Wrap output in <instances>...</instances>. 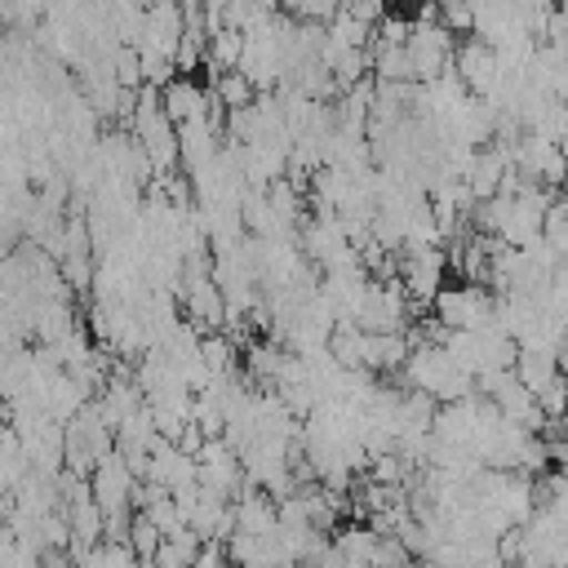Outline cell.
<instances>
[{"label": "cell", "instance_id": "1", "mask_svg": "<svg viewBox=\"0 0 568 568\" xmlns=\"http://www.w3.org/2000/svg\"><path fill=\"white\" fill-rule=\"evenodd\" d=\"M435 320L448 328H493L497 324V293L484 284H444L435 297Z\"/></svg>", "mask_w": 568, "mask_h": 568}, {"label": "cell", "instance_id": "2", "mask_svg": "<svg viewBox=\"0 0 568 568\" xmlns=\"http://www.w3.org/2000/svg\"><path fill=\"white\" fill-rule=\"evenodd\" d=\"M444 275H448V253L435 248H399V284L408 288L413 306H435V297L444 293Z\"/></svg>", "mask_w": 568, "mask_h": 568}, {"label": "cell", "instance_id": "3", "mask_svg": "<svg viewBox=\"0 0 568 568\" xmlns=\"http://www.w3.org/2000/svg\"><path fill=\"white\" fill-rule=\"evenodd\" d=\"M89 488H93V501L106 510V515H120V510H133V497L142 488V475L120 457V453H106L93 475H89Z\"/></svg>", "mask_w": 568, "mask_h": 568}, {"label": "cell", "instance_id": "4", "mask_svg": "<svg viewBox=\"0 0 568 568\" xmlns=\"http://www.w3.org/2000/svg\"><path fill=\"white\" fill-rule=\"evenodd\" d=\"M515 169L524 173V178H532V182H541V186H564L568 182V151L559 146V142H550V138H537V133H524L519 142H515Z\"/></svg>", "mask_w": 568, "mask_h": 568}, {"label": "cell", "instance_id": "5", "mask_svg": "<svg viewBox=\"0 0 568 568\" xmlns=\"http://www.w3.org/2000/svg\"><path fill=\"white\" fill-rule=\"evenodd\" d=\"M235 532H253V537H275L280 532V501L266 488H244L235 497Z\"/></svg>", "mask_w": 568, "mask_h": 568}, {"label": "cell", "instance_id": "6", "mask_svg": "<svg viewBox=\"0 0 568 568\" xmlns=\"http://www.w3.org/2000/svg\"><path fill=\"white\" fill-rule=\"evenodd\" d=\"M160 102H164V115L173 124H186V120H204L209 106H213V93L204 84H195L191 75H173L164 89H160Z\"/></svg>", "mask_w": 568, "mask_h": 568}, {"label": "cell", "instance_id": "7", "mask_svg": "<svg viewBox=\"0 0 568 568\" xmlns=\"http://www.w3.org/2000/svg\"><path fill=\"white\" fill-rule=\"evenodd\" d=\"M226 555L235 568H275V564H288V546L284 537H253V532H235L226 541Z\"/></svg>", "mask_w": 568, "mask_h": 568}, {"label": "cell", "instance_id": "8", "mask_svg": "<svg viewBox=\"0 0 568 568\" xmlns=\"http://www.w3.org/2000/svg\"><path fill=\"white\" fill-rule=\"evenodd\" d=\"M333 546L346 555V559H359V564H373L377 559V546H382V532L373 528V524H346V528H337L333 532Z\"/></svg>", "mask_w": 568, "mask_h": 568}, {"label": "cell", "instance_id": "9", "mask_svg": "<svg viewBox=\"0 0 568 568\" xmlns=\"http://www.w3.org/2000/svg\"><path fill=\"white\" fill-rule=\"evenodd\" d=\"M515 373H519V382H524V386L537 395L541 386H550V382L559 377V359H555L550 351H532V346H519Z\"/></svg>", "mask_w": 568, "mask_h": 568}, {"label": "cell", "instance_id": "10", "mask_svg": "<svg viewBox=\"0 0 568 568\" xmlns=\"http://www.w3.org/2000/svg\"><path fill=\"white\" fill-rule=\"evenodd\" d=\"M200 550H204V537L195 528H182V532L164 537V546L155 555V568H191L200 559Z\"/></svg>", "mask_w": 568, "mask_h": 568}, {"label": "cell", "instance_id": "11", "mask_svg": "<svg viewBox=\"0 0 568 568\" xmlns=\"http://www.w3.org/2000/svg\"><path fill=\"white\" fill-rule=\"evenodd\" d=\"M213 93L222 98L226 111H244V106L257 102V84H253L244 71H222V75L213 80Z\"/></svg>", "mask_w": 568, "mask_h": 568}, {"label": "cell", "instance_id": "12", "mask_svg": "<svg viewBox=\"0 0 568 568\" xmlns=\"http://www.w3.org/2000/svg\"><path fill=\"white\" fill-rule=\"evenodd\" d=\"M80 568H142V559L129 541H98Z\"/></svg>", "mask_w": 568, "mask_h": 568}, {"label": "cell", "instance_id": "13", "mask_svg": "<svg viewBox=\"0 0 568 568\" xmlns=\"http://www.w3.org/2000/svg\"><path fill=\"white\" fill-rule=\"evenodd\" d=\"M288 18L297 22H315V27H328L337 13H342V0H284Z\"/></svg>", "mask_w": 568, "mask_h": 568}, {"label": "cell", "instance_id": "14", "mask_svg": "<svg viewBox=\"0 0 568 568\" xmlns=\"http://www.w3.org/2000/svg\"><path fill=\"white\" fill-rule=\"evenodd\" d=\"M129 546L138 550V559H155L160 546H164V532L146 519V515H133V528H129Z\"/></svg>", "mask_w": 568, "mask_h": 568}, {"label": "cell", "instance_id": "15", "mask_svg": "<svg viewBox=\"0 0 568 568\" xmlns=\"http://www.w3.org/2000/svg\"><path fill=\"white\" fill-rule=\"evenodd\" d=\"M439 22L453 36H475V4L470 0H439Z\"/></svg>", "mask_w": 568, "mask_h": 568}, {"label": "cell", "instance_id": "16", "mask_svg": "<svg viewBox=\"0 0 568 568\" xmlns=\"http://www.w3.org/2000/svg\"><path fill=\"white\" fill-rule=\"evenodd\" d=\"M537 404H541V413H546L550 422H559V417L568 413V382H564V373H559L550 386L537 390Z\"/></svg>", "mask_w": 568, "mask_h": 568}, {"label": "cell", "instance_id": "17", "mask_svg": "<svg viewBox=\"0 0 568 568\" xmlns=\"http://www.w3.org/2000/svg\"><path fill=\"white\" fill-rule=\"evenodd\" d=\"M191 568H231V555H226V541H204L200 559Z\"/></svg>", "mask_w": 568, "mask_h": 568}, {"label": "cell", "instance_id": "18", "mask_svg": "<svg viewBox=\"0 0 568 568\" xmlns=\"http://www.w3.org/2000/svg\"><path fill=\"white\" fill-rule=\"evenodd\" d=\"M40 568H80V564L71 559V550H44L40 555Z\"/></svg>", "mask_w": 568, "mask_h": 568}, {"label": "cell", "instance_id": "19", "mask_svg": "<svg viewBox=\"0 0 568 568\" xmlns=\"http://www.w3.org/2000/svg\"><path fill=\"white\" fill-rule=\"evenodd\" d=\"M555 359H559V373H564V377H568V342H564V346H559V351H555Z\"/></svg>", "mask_w": 568, "mask_h": 568}, {"label": "cell", "instance_id": "20", "mask_svg": "<svg viewBox=\"0 0 568 568\" xmlns=\"http://www.w3.org/2000/svg\"><path fill=\"white\" fill-rule=\"evenodd\" d=\"M559 146L568 151V106H564V133H559Z\"/></svg>", "mask_w": 568, "mask_h": 568}, {"label": "cell", "instance_id": "21", "mask_svg": "<svg viewBox=\"0 0 568 568\" xmlns=\"http://www.w3.org/2000/svg\"><path fill=\"white\" fill-rule=\"evenodd\" d=\"M346 568H373V564H359V559H351V564H346Z\"/></svg>", "mask_w": 568, "mask_h": 568}, {"label": "cell", "instance_id": "22", "mask_svg": "<svg viewBox=\"0 0 568 568\" xmlns=\"http://www.w3.org/2000/svg\"><path fill=\"white\" fill-rule=\"evenodd\" d=\"M275 568H302V564H293V559H288V564H275Z\"/></svg>", "mask_w": 568, "mask_h": 568}, {"label": "cell", "instance_id": "23", "mask_svg": "<svg viewBox=\"0 0 568 568\" xmlns=\"http://www.w3.org/2000/svg\"><path fill=\"white\" fill-rule=\"evenodd\" d=\"M231 568H235V564H231Z\"/></svg>", "mask_w": 568, "mask_h": 568}]
</instances>
